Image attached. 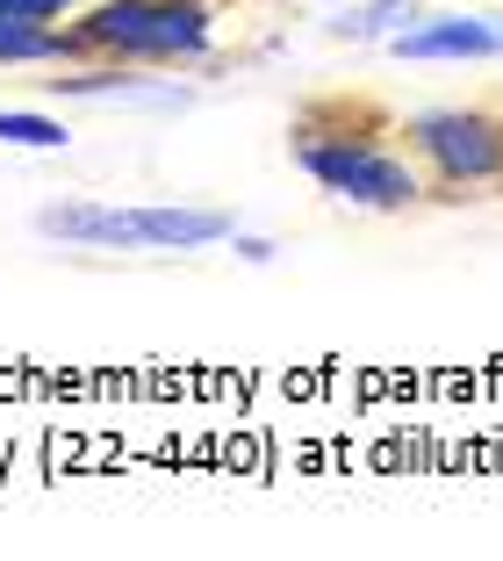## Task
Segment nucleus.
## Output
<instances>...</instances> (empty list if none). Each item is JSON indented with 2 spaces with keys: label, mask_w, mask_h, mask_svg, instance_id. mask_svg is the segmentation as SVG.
I'll return each mask as SVG.
<instances>
[{
  "label": "nucleus",
  "mask_w": 503,
  "mask_h": 561,
  "mask_svg": "<svg viewBox=\"0 0 503 561\" xmlns=\"http://www.w3.org/2000/svg\"><path fill=\"white\" fill-rule=\"evenodd\" d=\"M66 44L108 66H195L216 50V0H87Z\"/></svg>",
  "instance_id": "f257e3e1"
},
{
  "label": "nucleus",
  "mask_w": 503,
  "mask_h": 561,
  "mask_svg": "<svg viewBox=\"0 0 503 561\" xmlns=\"http://www.w3.org/2000/svg\"><path fill=\"white\" fill-rule=\"evenodd\" d=\"M36 231L80 252H202L224 245L238 224L202 202H44Z\"/></svg>",
  "instance_id": "f03ea898"
},
{
  "label": "nucleus",
  "mask_w": 503,
  "mask_h": 561,
  "mask_svg": "<svg viewBox=\"0 0 503 561\" xmlns=\"http://www.w3.org/2000/svg\"><path fill=\"white\" fill-rule=\"evenodd\" d=\"M295 165H302L331 202L367 209V216H403L432 195L424 165L410 159V151L367 137V130H317V123H302V130H295Z\"/></svg>",
  "instance_id": "7ed1b4c3"
},
{
  "label": "nucleus",
  "mask_w": 503,
  "mask_h": 561,
  "mask_svg": "<svg viewBox=\"0 0 503 561\" xmlns=\"http://www.w3.org/2000/svg\"><path fill=\"white\" fill-rule=\"evenodd\" d=\"M410 159L432 187H503V116L496 108H418L403 116Z\"/></svg>",
  "instance_id": "20e7f679"
},
{
  "label": "nucleus",
  "mask_w": 503,
  "mask_h": 561,
  "mask_svg": "<svg viewBox=\"0 0 503 561\" xmlns=\"http://www.w3.org/2000/svg\"><path fill=\"white\" fill-rule=\"evenodd\" d=\"M389 50L403 66H482V58H496V15H475V8L418 15L403 36H389Z\"/></svg>",
  "instance_id": "39448f33"
},
{
  "label": "nucleus",
  "mask_w": 503,
  "mask_h": 561,
  "mask_svg": "<svg viewBox=\"0 0 503 561\" xmlns=\"http://www.w3.org/2000/svg\"><path fill=\"white\" fill-rule=\"evenodd\" d=\"M15 66H72V44L58 22H22V15H0V72Z\"/></svg>",
  "instance_id": "423d86ee"
},
{
  "label": "nucleus",
  "mask_w": 503,
  "mask_h": 561,
  "mask_svg": "<svg viewBox=\"0 0 503 561\" xmlns=\"http://www.w3.org/2000/svg\"><path fill=\"white\" fill-rule=\"evenodd\" d=\"M418 15H424V0H359V8H345V15L331 22V36H353V44H389V36H403Z\"/></svg>",
  "instance_id": "0eeeda50"
},
{
  "label": "nucleus",
  "mask_w": 503,
  "mask_h": 561,
  "mask_svg": "<svg viewBox=\"0 0 503 561\" xmlns=\"http://www.w3.org/2000/svg\"><path fill=\"white\" fill-rule=\"evenodd\" d=\"M0 145L8 151H66L72 123L44 116V108H0Z\"/></svg>",
  "instance_id": "6e6552de"
},
{
  "label": "nucleus",
  "mask_w": 503,
  "mask_h": 561,
  "mask_svg": "<svg viewBox=\"0 0 503 561\" xmlns=\"http://www.w3.org/2000/svg\"><path fill=\"white\" fill-rule=\"evenodd\" d=\"M87 0H0V15H22V22H58V15H80Z\"/></svg>",
  "instance_id": "1a4fd4ad"
},
{
  "label": "nucleus",
  "mask_w": 503,
  "mask_h": 561,
  "mask_svg": "<svg viewBox=\"0 0 503 561\" xmlns=\"http://www.w3.org/2000/svg\"><path fill=\"white\" fill-rule=\"evenodd\" d=\"M230 252H238V260H252V266H266V260H274V238H252V231H230Z\"/></svg>",
  "instance_id": "9d476101"
},
{
  "label": "nucleus",
  "mask_w": 503,
  "mask_h": 561,
  "mask_svg": "<svg viewBox=\"0 0 503 561\" xmlns=\"http://www.w3.org/2000/svg\"><path fill=\"white\" fill-rule=\"evenodd\" d=\"M496 58H503V15H496Z\"/></svg>",
  "instance_id": "9b49d317"
}]
</instances>
